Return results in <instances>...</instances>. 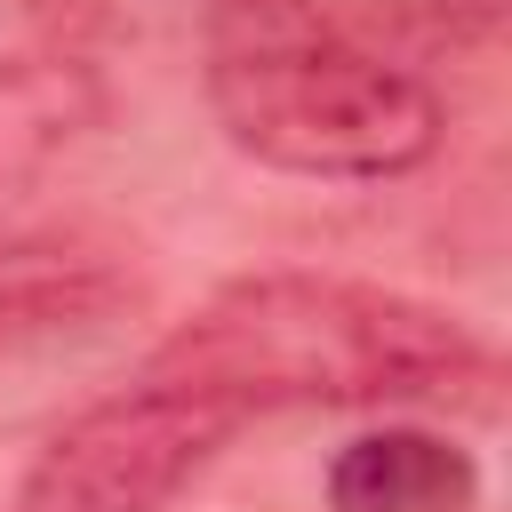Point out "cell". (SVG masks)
<instances>
[{
    "label": "cell",
    "mask_w": 512,
    "mask_h": 512,
    "mask_svg": "<svg viewBox=\"0 0 512 512\" xmlns=\"http://www.w3.org/2000/svg\"><path fill=\"white\" fill-rule=\"evenodd\" d=\"M488 344L384 280L344 272H248L216 288L144 376L208 392L240 416L256 408H392V400H472L488 384Z\"/></svg>",
    "instance_id": "6da1fadb"
},
{
    "label": "cell",
    "mask_w": 512,
    "mask_h": 512,
    "mask_svg": "<svg viewBox=\"0 0 512 512\" xmlns=\"http://www.w3.org/2000/svg\"><path fill=\"white\" fill-rule=\"evenodd\" d=\"M208 104L280 176L384 184L440 152V96L312 0H224L208 24Z\"/></svg>",
    "instance_id": "7a4b0ae2"
},
{
    "label": "cell",
    "mask_w": 512,
    "mask_h": 512,
    "mask_svg": "<svg viewBox=\"0 0 512 512\" xmlns=\"http://www.w3.org/2000/svg\"><path fill=\"white\" fill-rule=\"evenodd\" d=\"M240 424L248 416L208 392L136 376L128 392L48 432V448L16 488V512H168L224 456Z\"/></svg>",
    "instance_id": "3957f363"
},
{
    "label": "cell",
    "mask_w": 512,
    "mask_h": 512,
    "mask_svg": "<svg viewBox=\"0 0 512 512\" xmlns=\"http://www.w3.org/2000/svg\"><path fill=\"white\" fill-rule=\"evenodd\" d=\"M472 496H480L472 456L440 432H416V424L360 432L328 464L336 512H472Z\"/></svg>",
    "instance_id": "277c9868"
},
{
    "label": "cell",
    "mask_w": 512,
    "mask_h": 512,
    "mask_svg": "<svg viewBox=\"0 0 512 512\" xmlns=\"http://www.w3.org/2000/svg\"><path fill=\"white\" fill-rule=\"evenodd\" d=\"M128 296L120 264L80 240H0V344L64 336Z\"/></svg>",
    "instance_id": "5b68a950"
},
{
    "label": "cell",
    "mask_w": 512,
    "mask_h": 512,
    "mask_svg": "<svg viewBox=\"0 0 512 512\" xmlns=\"http://www.w3.org/2000/svg\"><path fill=\"white\" fill-rule=\"evenodd\" d=\"M96 112V88L80 64H32V72H0V184L40 168L80 120Z\"/></svg>",
    "instance_id": "8992f818"
},
{
    "label": "cell",
    "mask_w": 512,
    "mask_h": 512,
    "mask_svg": "<svg viewBox=\"0 0 512 512\" xmlns=\"http://www.w3.org/2000/svg\"><path fill=\"white\" fill-rule=\"evenodd\" d=\"M440 24H456V32H496L504 24V0H424Z\"/></svg>",
    "instance_id": "52a82bcc"
}]
</instances>
